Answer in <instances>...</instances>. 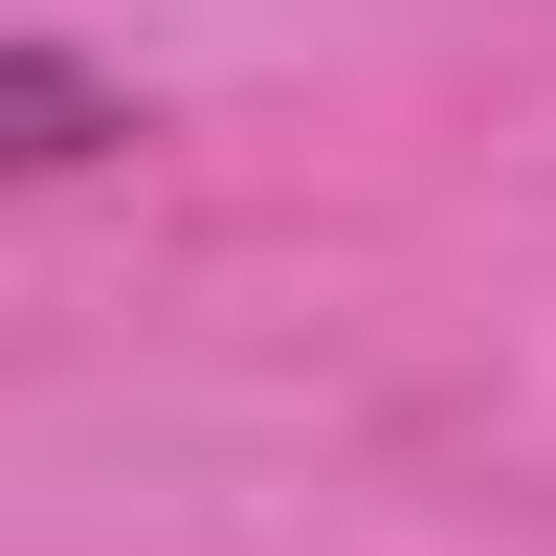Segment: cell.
I'll return each instance as SVG.
<instances>
[{
	"mask_svg": "<svg viewBox=\"0 0 556 556\" xmlns=\"http://www.w3.org/2000/svg\"><path fill=\"white\" fill-rule=\"evenodd\" d=\"M89 156H134V89L67 45H0V178H89Z\"/></svg>",
	"mask_w": 556,
	"mask_h": 556,
	"instance_id": "cell-1",
	"label": "cell"
}]
</instances>
